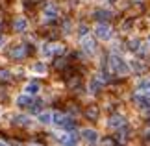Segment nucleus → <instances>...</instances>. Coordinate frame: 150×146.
Returning <instances> with one entry per match:
<instances>
[{
    "instance_id": "39448f33",
    "label": "nucleus",
    "mask_w": 150,
    "mask_h": 146,
    "mask_svg": "<svg viewBox=\"0 0 150 146\" xmlns=\"http://www.w3.org/2000/svg\"><path fill=\"white\" fill-rule=\"evenodd\" d=\"M134 102H135V106H137V109L141 111V113H145V115H150V98L148 96H145V95H137L134 96Z\"/></svg>"
},
{
    "instance_id": "393cba45",
    "label": "nucleus",
    "mask_w": 150,
    "mask_h": 146,
    "mask_svg": "<svg viewBox=\"0 0 150 146\" xmlns=\"http://www.w3.org/2000/svg\"><path fill=\"white\" fill-rule=\"evenodd\" d=\"M0 26H2V22H0Z\"/></svg>"
},
{
    "instance_id": "f8f14e48",
    "label": "nucleus",
    "mask_w": 150,
    "mask_h": 146,
    "mask_svg": "<svg viewBox=\"0 0 150 146\" xmlns=\"http://www.w3.org/2000/svg\"><path fill=\"white\" fill-rule=\"evenodd\" d=\"M137 92L150 98V78H141L137 81Z\"/></svg>"
},
{
    "instance_id": "a211bd4d",
    "label": "nucleus",
    "mask_w": 150,
    "mask_h": 146,
    "mask_svg": "<svg viewBox=\"0 0 150 146\" xmlns=\"http://www.w3.org/2000/svg\"><path fill=\"white\" fill-rule=\"evenodd\" d=\"M37 122L43 124V126L52 124V111H41V113L37 115Z\"/></svg>"
},
{
    "instance_id": "4be33fe9",
    "label": "nucleus",
    "mask_w": 150,
    "mask_h": 146,
    "mask_svg": "<svg viewBox=\"0 0 150 146\" xmlns=\"http://www.w3.org/2000/svg\"><path fill=\"white\" fill-rule=\"evenodd\" d=\"M85 35H87V26L82 24L80 26V37H85Z\"/></svg>"
},
{
    "instance_id": "f257e3e1",
    "label": "nucleus",
    "mask_w": 150,
    "mask_h": 146,
    "mask_svg": "<svg viewBox=\"0 0 150 146\" xmlns=\"http://www.w3.org/2000/svg\"><path fill=\"white\" fill-rule=\"evenodd\" d=\"M109 71L117 76H128L132 72V67L124 57H120L119 54H111L109 56Z\"/></svg>"
},
{
    "instance_id": "f03ea898",
    "label": "nucleus",
    "mask_w": 150,
    "mask_h": 146,
    "mask_svg": "<svg viewBox=\"0 0 150 146\" xmlns=\"http://www.w3.org/2000/svg\"><path fill=\"white\" fill-rule=\"evenodd\" d=\"M52 124L61 130H72L74 128V120L71 116H67L65 113H52Z\"/></svg>"
},
{
    "instance_id": "423d86ee",
    "label": "nucleus",
    "mask_w": 150,
    "mask_h": 146,
    "mask_svg": "<svg viewBox=\"0 0 150 146\" xmlns=\"http://www.w3.org/2000/svg\"><path fill=\"white\" fill-rule=\"evenodd\" d=\"M57 15H59V9H57V6H56L54 2H48L47 6H45V9H43V19L47 20V22L56 20Z\"/></svg>"
},
{
    "instance_id": "5701e85b",
    "label": "nucleus",
    "mask_w": 150,
    "mask_h": 146,
    "mask_svg": "<svg viewBox=\"0 0 150 146\" xmlns=\"http://www.w3.org/2000/svg\"><path fill=\"white\" fill-rule=\"evenodd\" d=\"M4 44H6V37L0 33V48H4Z\"/></svg>"
},
{
    "instance_id": "1a4fd4ad",
    "label": "nucleus",
    "mask_w": 150,
    "mask_h": 146,
    "mask_svg": "<svg viewBox=\"0 0 150 146\" xmlns=\"http://www.w3.org/2000/svg\"><path fill=\"white\" fill-rule=\"evenodd\" d=\"M57 141H59L61 146H76L78 135H74V133H61V135L57 137Z\"/></svg>"
},
{
    "instance_id": "ddd939ff",
    "label": "nucleus",
    "mask_w": 150,
    "mask_h": 146,
    "mask_svg": "<svg viewBox=\"0 0 150 146\" xmlns=\"http://www.w3.org/2000/svg\"><path fill=\"white\" fill-rule=\"evenodd\" d=\"M28 20H26V17H17V19L13 20V30L17 32V33H24L26 30H28Z\"/></svg>"
},
{
    "instance_id": "412c9836",
    "label": "nucleus",
    "mask_w": 150,
    "mask_h": 146,
    "mask_svg": "<svg viewBox=\"0 0 150 146\" xmlns=\"http://www.w3.org/2000/svg\"><path fill=\"white\" fill-rule=\"evenodd\" d=\"M0 80H11V72L9 71H0Z\"/></svg>"
},
{
    "instance_id": "9b49d317",
    "label": "nucleus",
    "mask_w": 150,
    "mask_h": 146,
    "mask_svg": "<svg viewBox=\"0 0 150 146\" xmlns=\"http://www.w3.org/2000/svg\"><path fill=\"white\" fill-rule=\"evenodd\" d=\"M126 124V118L122 115H113V116H109V120H108V126L111 128V130H119V128H122Z\"/></svg>"
},
{
    "instance_id": "6e6552de",
    "label": "nucleus",
    "mask_w": 150,
    "mask_h": 146,
    "mask_svg": "<svg viewBox=\"0 0 150 146\" xmlns=\"http://www.w3.org/2000/svg\"><path fill=\"white\" fill-rule=\"evenodd\" d=\"M82 50L85 52L87 56H95L96 54V46H95V41L91 37H82Z\"/></svg>"
},
{
    "instance_id": "dca6fc26",
    "label": "nucleus",
    "mask_w": 150,
    "mask_h": 146,
    "mask_svg": "<svg viewBox=\"0 0 150 146\" xmlns=\"http://www.w3.org/2000/svg\"><path fill=\"white\" fill-rule=\"evenodd\" d=\"M104 83H106V78H102L100 74H96L95 78L91 80V83H89V91H91V92H96Z\"/></svg>"
},
{
    "instance_id": "aec40b11",
    "label": "nucleus",
    "mask_w": 150,
    "mask_h": 146,
    "mask_svg": "<svg viewBox=\"0 0 150 146\" xmlns=\"http://www.w3.org/2000/svg\"><path fill=\"white\" fill-rule=\"evenodd\" d=\"M111 15L109 11H106V9H96L95 11V17H98V19H108V17Z\"/></svg>"
},
{
    "instance_id": "6ab92c4d",
    "label": "nucleus",
    "mask_w": 150,
    "mask_h": 146,
    "mask_svg": "<svg viewBox=\"0 0 150 146\" xmlns=\"http://www.w3.org/2000/svg\"><path fill=\"white\" fill-rule=\"evenodd\" d=\"M30 71L33 74H37V76H45V74H47V65H45L43 61H37V63H33V65H32Z\"/></svg>"
},
{
    "instance_id": "0eeeda50",
    "label": "nucleus",
    "mask_w": 150,
    "mask_h": 146,
    "mask_svg": "<svg viewBox=\"0 0 150 146\" xmlns=\"http://www.w3.org/2000/svg\"><path fill=\"white\" fill-rule=\"evenodd\" d=\"M63 52V46L61 44H57V43H54V44H43V48H41V54L47 57H52V56H56V54H61Z\"/></svg>"
},
{
    "instance_id": "9d476101",
    "label": "nucleus",
    "mask_w": 150,
    "mask_h": 146,
    "mask_svg": "<svg viewBox=\"0 0 150 146\" xmlns=\"http://www.w3.org/2000/svg\"><path fill=\"white\" fill-rule=\"evenodd\" d=\"M15 106L17 107H30V106H33V96H30V95H19L15 98Z\"/></svg>"
},
{
    "instance_id": "7ed1b4c3",
    "label": "nucleus",
    "mask_w": 150,
    "mask_h": 146,
    "mask_svg": "<svg viewBox=\"0 0 150 146\" xmlns=\"http://www.w3.org/2000/svg\"><path fill=\"white\" fill-rule=\"evenodd\" d=\"M95 35L100 41H109L113 37V30H111L109 24H106V22H98V24L95 26Z\"/></svg>"
},
{
    "instance_id": "2eb2a0df",
    "label": "nucleus",
    "mask_w": 150,
    "mask_h": 146,
    "mask_svg": "<svg viewBox=\"0 0 150 146\" xmlns=\"http://www.w3.org/2000/svg\"><path fill=\"white\" fill-rule=\"evenodd\" d=\"M24 95H30V96H35V95H39V91H41V85L37 83V81H30V83H26L24 85Z\"/></svg>"
},
{
    "instance_id": "4468645a",
    "label": "nucleus",
    "mask_w": 150,
    "mask_h": 146,
    "mask_svg": "<svg viewBox=\"0 0 150 146\" xmlns=\"http://www.w3.org/2000/svg\"><path fill=\"white\" fill-rule=\"evenodd\" d=\"M24 56H26V46H24V44H15V46H11L9 57H13V59H22Z\"/></svg>"
},
{
    "instance_id": "b1692460",
    "label": "nucleus",
    "mask_w": 150,
    "mask_h": 146,
    "mask_svg": "<svg viewBox=\"0 0 150 146\" xmlns=\"http://www.w3.org/2000/svg\"><path fill=\"white\" fill-rule=\"evenodd\" d=\"M0 146H8V142H6V141H2V139H0Z\"/></svg>"
},
{
    "instance_id": "a878e982",
    "label": "nucleus",
    "mask_w": 150,
    "mask_h": 146,
    "mask_svg": "<svg viewBox=\"0 0 150 146\" xmlns=\"http://www.w3.org/2000/svg\"><path fill=\"white\" fill-rule=\"evenodd\" d=\"M148 41H150V39H148Z\"/></svg>"
},
{
    "instance_id": "20e7f679",
    "label": "nucleus",
    "mask_w": 150,
    "mask_h": 146,
    "mask_svg": "<svg viewBox=\"0 0 150 146\" xmlns=\"http://www.w3.org/2000/svg\"><path fill=\"white\" fill-rule=\"evenodd\" d=\"M80 137H82L89 146H96V144H98V141H100L98 131L93 130V128H83V130L80 131Z\"/></svg>"
},
{
    "instance_id": "f3484780",
    "label": "nucleus",
    "mask_w": 150,
    "mask_h": 146,
    "mask_svg": "<svg viewBox=\"0 0 150 146\" xmlns=\"http://www.w3.org/2000/svg\"><path fill=\"white\" fill-rule=\"evenodd\" d=\"M13 124L30 128V126H32V118H30L28 115H15V116H13Z\"/></svg>"
}]
</instances>
